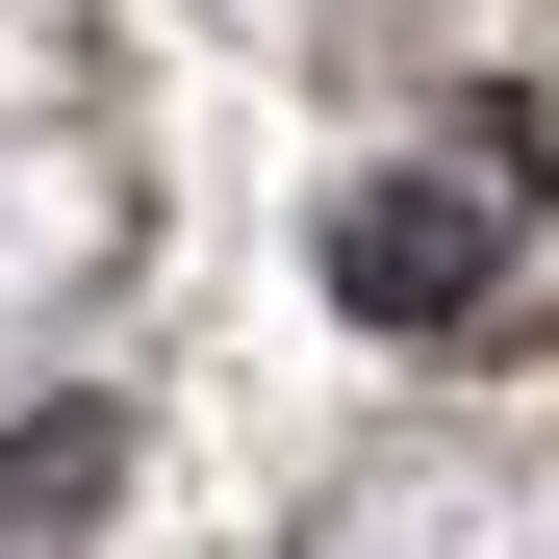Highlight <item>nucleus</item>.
Masks as SVG:
<instances>
[{"label": "nucleus", "instance_id": "obj_1", "mask_svg": "<svg viewBox=\"0 0 559 559\" xmlns=\"http://www.w3.org/2000/svg\"><path fill=\"white\" fill-rule=\"evenodd\" d=\"M103 254H128V153H103V128H0V331L76 306Z\"/></svg>", "mask_w": 559, "mask_h": 559}, {"label": "nucleus", "instance_id": "obj_2", "mask_svg": "<svg viewBox=\"0 0 559 559\" xmlns=\"http://www.w3.org/2000/svg\"><path fill=\"white\" fill-rule=\"evenodd\" d=\"M331 280H356V306H382V331H457V306H484V280H509V229L457 204V178H382V204L331 229Z\"/></svg>", "mask_w": 559, "mask_h": 559}, {"label": "nucleus", "instance_id": "obj_3", "mask_svg": "<svg viewBox=\"0 0 559 559\" xmlns=\"http://www.w3.org/2000/svg\"><path fill=\"white\" fill-rule=\"evenodd\" d=\"M103 534V407H0V559H76Z\"/></svg>", "mask_w": 559, "mask_h": 559}]
</instances>
